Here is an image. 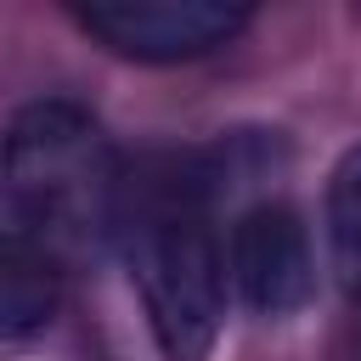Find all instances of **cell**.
Listing matches in <instances>:
<instances>
[{"mask_svg": "<svg viewBox=\"0 0 361 361\" xmlns=\"http://www.w3.org/2000/svg\"><path fill=\"white\" fill-rule=\"evenodd\" d=\"M0 186L11 231L39 243L51 259H79L124 226V169L90 107L68 96L28 102L0 141Z\"/></svg>", "mask_w": 361, "mask_h": 361, "instance_id": "6da1fadb", "label": "cell"}, {"mask_svg": "<svg viewBox=\"0 0 361 361\" xmlns=\"http://www.w3.org/2000/svg\"><path fill=\"white\" fill-rule=\"evenodd\" d=\"M135 282L158 350L169 361H209L226 316V248L192 180H169L135 214Z\"/></svg>", "mask_w": 361, "mask_h": 361, "instance_id": "7a4b0ae2", "label": "cell"}, {"mask_svg": "<svg viewBox=\"0 0 361 361\" xmlns=\"http://www.w3.org/2000/svg\"><path fill=\"white\" fill-rule=\"evenodd\" d=\"M73 17L107 51L135 62H197L231 45L248 23V11L226 0H90Z\"/></svg>", "mask_w": 361, "mask_h": 361, "instance_id": "3957f363", "label": "cell"}, {"mask_svg": "<svg viewBox=\"0 0 361 361\" xmlns=\"http://www.w3.org/2000/svg\"><path fill=\"white\" fill-rule=\"evenodd\" d=\"M226 276L254 316H293L316 293L310 231L288 203H254L226 237Z\"/></svg>", "mask_w": 361, "mask_h": 361, "instance_id": "277c9868", "label": "cell"}, {"mask_svg": "<svg viewBox=\"0 0 361 361\" xmlns=\"http://www.w3.org/2000/svg\"><path fill=\"white\" fill-rule=\"evenodd\" d=\"M62 305V259H51L23 231H0V338L45 327Z\"/></svg>", "mask_w": 361, "mask_h": 361, "instance_id": "5b68a950", "label": "cell"}, {"mask_svg": "<svg viewBox=\"0 0 361 361\" xmlns=\"http://www.w3.org/2000/svg\"><path fill=\"white\" fill-rule=\"evenodd\" d=\"M327 254L338 282L361 293V141L338 158L327 180Z\"/></svg>", "mask_w": 361, "mask_h": 361, "instance_id": "8992f818", "label": "cell"}]
</instances>
